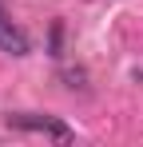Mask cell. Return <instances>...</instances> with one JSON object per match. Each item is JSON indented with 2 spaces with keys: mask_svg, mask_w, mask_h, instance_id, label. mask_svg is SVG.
<instances>
[{
  "mask_svg": "<svg viewBox=\"0 0 143 147\" xmlns=\"http://www.w3.org/2000/svg\"><path fill=\"white\" fill-rule=\"evenodd\" d=\"M8 127H20V131H44V135H52V139H60V143H72V127H68V123H60L56 115L16 111V115H8Z\"/></svg>",
  "mask_w": 143,
  "mask_h": 147,
  "instance_id": "cell-1",
  "label": "cell"
},
{
  "mask_svg": "<svg viewBox=\"0 0 143 147\" xmlns=\"http://www.w3.org/2000/svg\"><path fill=\"white\" fill-rule=\"evenodd\" d=\"M0 48L12 52V56H24L28 52V36L20 28H12V20H0Z\"/></svg>",
  "mask_w": 143,
  "mask_h": 147,
  "instance_id": "cell-2",
  "label": "cell"
},
{
  "mask_svg": "<svg viewBox=\"0 0 143 147\" xmlns=\"http://www.w3.org/2000/svg\"><path fill=\"white\" fill-rule=\"evenodd\" d=\"M52 56H60V24L52 28Z\"/></svg>",
  "mask_w": 143,
  "mask_h": 147,
  "instance_id": "cell-3",
  "label": "cell"
}]
</instances>
